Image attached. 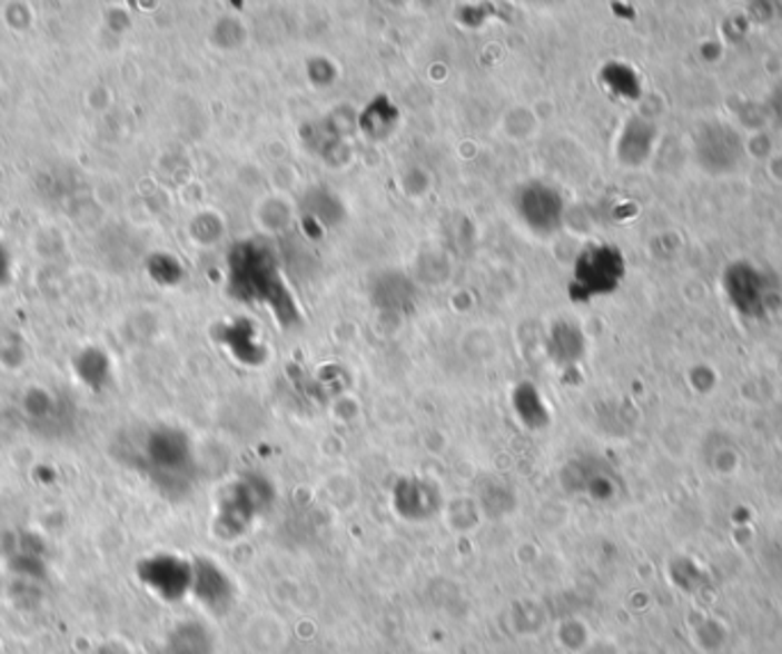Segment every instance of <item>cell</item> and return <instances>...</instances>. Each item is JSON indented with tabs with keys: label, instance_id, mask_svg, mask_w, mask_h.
<instances>
[{
	"label": "cell",
	"instance_id": "obj_11",
	"mask_svg": "<svg viewBox=\"0 0 782 654\" xmlns=\"http://www.w3.org/2000/svg\"><path fill=\"white\" fill-rule=\"evenodd\" d=\"M513 410H515L517 419L531 430L545 428L550 422L547 405H545L541 392L528 383L517 385V389L513 392Z\"/></svg>",
	"mask_w": 782,
	"mask_h": 654
},
{
	"label": "cell",
	"instance_id": "obj_2",
	"mask_svg": "<svg viewBox=\"0 0 782 654\" xmlns=\"http://www.w3.org/2000/svg\"><path fill=\"white\" fill-rule=\"evenodd\" d=\"M138 469L160 489L179 497L195 480V452L190 437L175 426H156L145 433L138 454Z\"/></svg>",
	"mask_w": 782,
	"mask_h": 654
},
{
	"label": "cell",
	"instance_id": "obj_4",
	"mask_svg": "<svg viewBox=\"0 0 782 654\" xmlns=\"http://www.w3.org/2000/svg\"><path fill=\"white\" fill-rule=\"evenodd\" d=\"M625 275V259L613 245H591L576 259L570 296L572 300H591L617 289Z\"/></svg>",
	"mask_w": 782,
	"mask_h": 654
},
{
	"label": "cell",
	"instance_id": "obj_3",
	"mask_svg": "<svg viewBox=\"0 0 782 654\" xmlns=\"http://www.w3.org/2000/svg\"><path fill=\"white\" fill-rule=\"evenodd\" d=\"M275 499V489L266 476L245 474L236 478L218 502L216 511V531L227 538H240L253 524L270 508Z\"/></svg>",
	"mask_w": 782,
	"mask_h": 654
},
{
	"label": "cell",
	"instance_id": "obj_9",
	"mask_svg": "<svg viewBox=\"0 0 782 654\" xmlns=\"http://www.w3.org/2000/svg\"><path fill=\"white\" fill-rule=\"evenodd\" d=\"M725 291L741 314L760 316L764 311L766 279L753 266H732L725 275Z\"/></svg>",
	"mask_w": 782,
	"mask_h": 654
},
{
	"label": "cell",
	"instance_id": "obj_6",
	"mask_svg": "<svg viewBox=\"0 0 782 654\" xmlns=\"http://www.w3.org/2000/svg\"><path fill=\"white\" fill-rule=\"evenodd\" d=\"M190 597H195L214 616H225L234 606L236 586L220 563L211 558H192Z\"/></svg>",
	"mask_w": 782,
	"mask_h": 654
},
{
	"label": "cell",
	"instance_id": "obj_1",
	"mask_svg": "<svg viewBox=\"0 0 782 654\" xmlns=\"http://www.w3.org/2000/svg\"><path fill=\"white\" fill-rule=\"evenodd\" d=\"M229 289L240 300L266 305L281 325H294L300 318L275 255L261 242H240L231 252Z\"/></svg>",
	"mask_w": 782,
	"mask_h": 654
},
{
	"label": "cell",
	"instance_id": "obj_13",
	"mask_svg": "<svg viewBox=\"0 0 782 654\" xmlns=\"http://www.w3.org/2000/svg\"><path fill=\"white\" fill-rule=\"evenodd\" d=\"M8 279H10V255L3 245H0V284H6Z\"/></svg>",
	"mask_w": 782,
	"mask_h": 654
},
{
	"label": "cell",
	"instance_id": "obj_5",
	"mask_svg": "<svg viewBox=\"0 0 782 654\" xmlns=\"http://www.w3.org/2000/svg\"><path fill=\"white\" fill-rule=\"evenodd\" d=\"M140 584L160 602H181L190 597L192 561L172 552H156L136 565Z\"/></svg>",
	"mask_w": 782,
	"mask_h": 654
},
{
	"label": "cell",
	"instance_id": "obj_7",
	"mask_svg": "<svg viewBox=\"0 0 782 654\" xmlns=\"http://www.w3.org/2000/svg\"><path fill=\"white\" fill-rule=\"evenodd\" d=\"M517 211L533 231L550 234L561 227L563 199L545 184H528L517 192Z\"/></svg>",
	"mask_w": 782,
	"mask_h": 654
},
{
	"label": "cell",
	"instance_id": "obj_8",
	"mask_svg": "<svg viewBox=\"0 0 782 654\" xmlns=\"http://www.w3.org/2000/svg\"><path fill=\"white\" fill-rule=\"evenodd\" d=\"M392 506L407 522H426L442 506L439 489L419 476H405L392 489Z\"/></svg>",
	"mask_w": 782,
	"mask_h": 654
},
{
	"label": "cell",
	"instance_id": "obj_10",
	"mask_svg": "<svg viewBox=\"0 0 782 654\" xmlns=\"http://www.w3.org/2000/svg\"><path fill=\"white\" fill-rule=\"evenodd\" d=\"M168 654H214V634L197 621L179 623L168 636Z\"/></svg>",
	"mask_w": 782,
	"mask_h": 654
},
{
	"label": "cell",
	"instance_id": "obj_12",
	"mask_svg": "<svg viewBox=\"0 0 782 654\" xmlns=\"http://www.w3.org/2000/svg\"><path fill=\"white\" fill-rule=\"evenodd\" d=\"M576 335L570 330V327H556L552 335V355L556 361H572L576 355H580V346L582 344H567L572 341Z\"/></svg>",
	"mask_w": 782,
	"mask_h": 654
}]
</instances>
